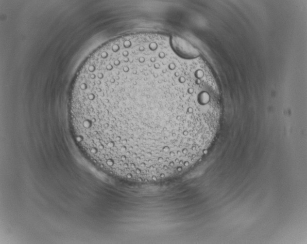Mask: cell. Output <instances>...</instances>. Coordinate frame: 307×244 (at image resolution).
I'll return each mask as SVG.
<instances>
[{
	"mask_svg": "<svg viewBox=\"0 0 307 244\" xmlns=\"http://www.w3.org/2000/svg\"><path fill=\"white\" fill-rule=\"evenodd\" d=\"M193 84L163 34L124 35L86 60L77 78V118L100 143L136 152L175 149L193 129Z\"/></svg>",
	"mask_w": 307,
	"mask_h": 244,
	"instance_id": "1",
	"label": "cell"
}]
</instances>
